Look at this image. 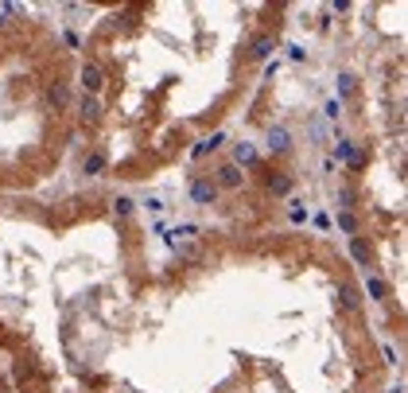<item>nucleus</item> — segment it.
<instances>
[{"label": "nucleus", "mask_w": 408, "mask_h": 393, "mask_svg": "<svg viewBox=\"0 0 408 393\" xmlns=\"http://www.w3.org/2000/svg\"><path fill=\"white\" fill-rule=\"evenodd\" d=\"M214 195H218V187H214V183H206V179L191 183V199H195V203H214Z\"/></svg>", "instance_id": "obj_1"}, {"label": "nucleus", "mask_w": 408, "mask_h": 393, "mask_svg": "<svg viewBox=\"0 0 408 393\" xmlns=\"http://www.w3.org/2000/svg\"><path fill=\"white\" fill-rule=\"evenodd\" d=\"M82 86L86 90H102V70L98 66H82Z\"/></svg>", "instance_id": "obj_2"}, {"label": "nucleus", "mask_w": 408, "mask_h": 393, "mask_svg": "<svg viewBox=\"0 0 408 393\" xmlns=\"http://www.w3.org/2000/svg\"><path fill=\"white\" fill-rule=\"evenodd\" d=\"M222 140H226V132H214V136H206V140H199V144H195V156H206V152H214V148H218Z\"/></svg>", "instance_id": "obj_3"}, {"label": "nucleus", "mask_w": 408, "mask_h": 393, "mask_svg": "<svg viewBox=\"0 0 408 393\" xmlns=\"http://www.w3.org/2000/svg\"><path fill=\"white\" fill-rule=\"evenodd\" d=\"M268 148H276V152H280V148H288V129H280V125H276V129H268Z\"/></svg>", "instance_id": "obj_4"}, {"label": "nucleus", "mask_w": 408, "mask_h": 393, "mask_svg": "<svg viewBox=\"0 0 408 393\" xmlns=\"http://www.w3.org/2000/svg\"><path fill=\"white\" fill-rule=\"evenodd\" d=\"M218 175H222V183H226V187H237V183H241V168H237V164H230V168H222Z\"/></svg>", "instance_id": "obj_5"}, {"label": "nucleus", "mask_w": 408, "mask_h": 393, "mask_svg": "<svg viewBox=\"0 0 408 393\" xmlns=\"http://www.w3.org/2000/svg\"><path fill=\"white\" fill-rule=\"evenodd\" d=\"M233 160H237V168H241V164H253L256 152L249 148V144H237V148H233Z\"/></svg>", "instance_id": "obj_6"}, {"label": "nucleus", "mask_w": 408, "mask_h": 393, "mask_svg": "<svg viewBox=\"0 0 408 393\" xmlns=\"http://www.w3.org/2000/svg\"><path fill=\"white\" fill-rule=\"evenodd\" d=\"M132 207H136V203H132L128 195H121V199H113V210H117L121 218H128V214H132Z\"/></svg>", "instance_id": "obj_7"}, {"label": "nucleus", "mask_w": 408, "mask_h": 393, "mask_svg": "<svg viewBox=\"0 0 408 393\" xmlns=\"http://www.w3.org/2000/svg\"><path fill=\"white\" fill-rule=\"evenodd\" d=\"M338 156H342V160H350L354 168H357V164H361V156H357V152H354V144H346V140L338 144Z\"/></svg>", "instance_id": "obj_8"}, {"label": "nucleus", "mask_w": 408, "mask_h": 393, "mask_svg": "<svg viewBox=\"0 0 408 393\" xmlns=\"http://www.w3.org/2000/svg\"><path fill=\"white\" fill-rule=\"evenodd\" d=\"M102 168H105V156H102V152H94V156L86 160V175H98Z\"/></svg>", "instance_id": "obj_9"}, {"label": "nucleus", "mask_w": 408, "mask_h": 393, "mask_svg": "<svg viewBox=\"0 0 408 393\" xmlns=\"http://www.w3.org/2000/svg\"><path fill=\"white\" fill-rule=\"evenodd\" d=\"M268 187H272L276 195H288V191H292V179H288V175H276V179H272Z\"/></svg>", "instance_id": "obj_10"}, {"label": "nucleus", "mask_w": 408, "mask_h": 393, "mask_svg": "<svg viewBox=\"0 0 408 393\" xmlns=\"http://www.w3.org/2000/svg\"><path fill=\"white\" fill-rule=\"evenodd\" d=\"M144 207H148V210H155V214H159V210H167L163 195H148V199H144Z\"/></svg>", "instance_id": "obj_11"}, {"label": "nucleus", "mask_w": 408, "mask_h": 393, "mask_svg": "<svg viewBox=\"0 0 408 393\" xmlns=\"http://www.w3.org/2000/svg\"><path fill=\"white\" fill-rule=\"evenodd\" d=\"M253 55L256 58H268V55H272V43H268V39H256V43H253Z\"/></svg>", "instance_id": "obj_12"}, {"label": "nucleus", "mask_w": 408, "mask_h": 393, "mask_svg": "<svg viewBox=\"0 0 408 393\" xmlns=\"http://www.w3.org/2000/svg\"><path fill=\"white\" fill-rule=\"evenodd\" d=\"M365 288H369V296H377V300L385 296V284L377 281V277H369V281H365Z\"/></svg>", "instance_id": "obj_13"}, {"label": "nucleus", "mask_w": 408, "mask_h": 393, "mask_svg": "<svg viewBox=\"0 0 408 393\" xmlns=\"http://www.w3.org/2000/svg\"><path fill=\"white\" fill-rule=\"evenodd\" d=\"M292 222H307V207L304 203H292Z\"/></svg>", "instance_id": "obj_14"}, {"label": "nucleus", "mask_w": 408, "mask_h": 393, "mask_svg": "<svg viewBox=\"0 0 408 393\" xmlns=\"http://www.w3.org/2000/svg\"><path fill=\"white\" fill-rule=\"evenodd\" d=\"M82 113H86V117H98V113H102V105H98L94 98H86V102H82Z\"/></svg>", "instance_id": "obj_15"}, {"label": "nucleus", "mask_w": 408, "mask_h": 393, "mask_svg": "<svg viewBox=\"0 0 408 393\" xmlns=\"http://www.w3.org/2000/svg\"><path fill=\"white\" fill-rule=\"evenodd\" d=\"M323 113H327V117H331V121H334V117H338V113H342V102H334V98H331V102H327V105H323Z\"/></svg>", "instance_id": "obj_16"}, {"label": "nucleus", "mask_w": 408, "mask_h": 393, "mask_svg": "<svg viewBox=\"0 0 408 393\" xmlns=\"http://www.w3.org/2000/svg\"><path fill=\"white\" fill-rule=\"evenodd\" d=\"M338 90L350 94V90H354V74H338Z\"/></svg>", "instance_id": "obj_17"}, {"label": "nucleus", "mask_w": 408, "mask_h": 393, "mask_svg": "<svg viewBox=\"0 0 408 393\" xmlns=\"http://www.w3.org/2000/svg\"><path fill=\"white\" fill-rule=\"evenodd\" d=\"M51 102H54V105H66V90H62V86H54V90H51Z\"/></svg>", "instance_id": "obj_18"}]
</instances>
